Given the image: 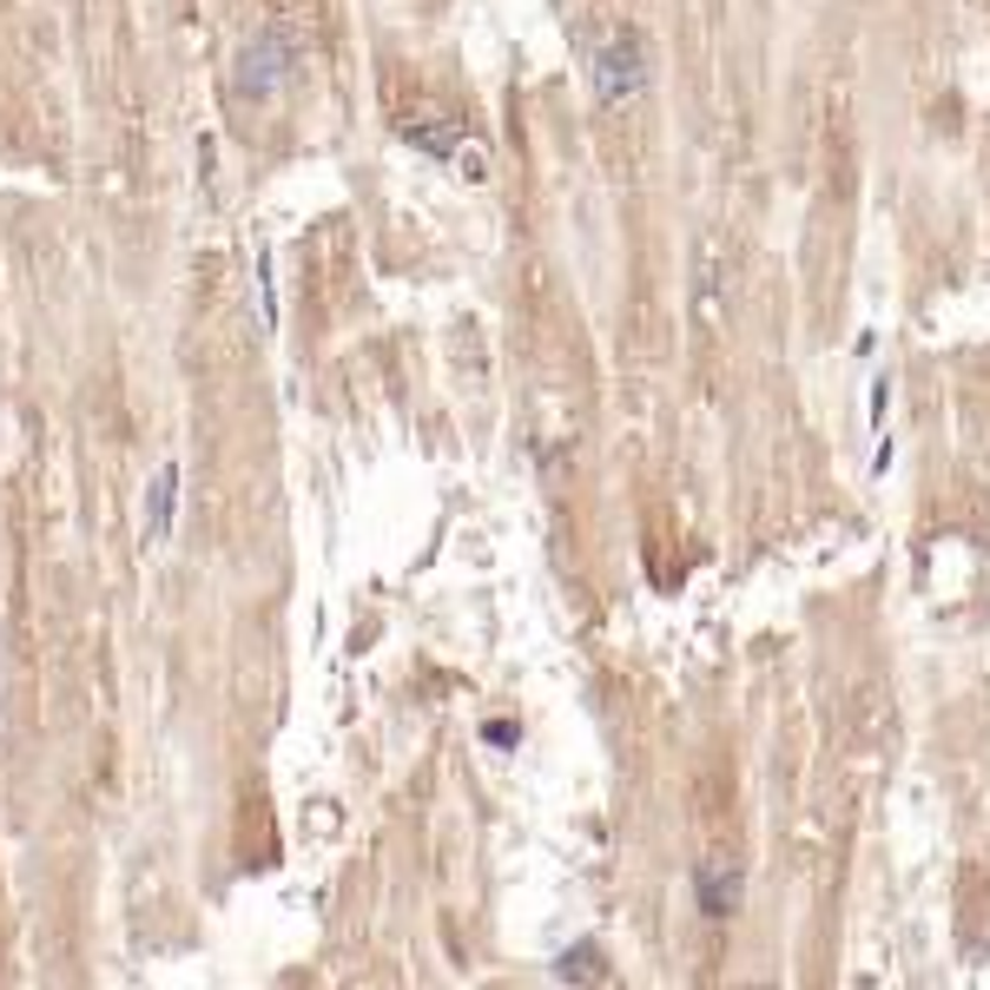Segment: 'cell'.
<instances>
[{
    "label": "cell",
    "mask_w": 990,
    "mask_h": 990,
    "mask_svg": "<svg viewBox=\"0 0 990 990\" xmlns=\"http://www.w3.org/2000/svg\"><path fill=\"white\" fill-rule=\"evenodd\" d=\"M172 515H178V463H165L145 489V542H172Z\"/></svg>",
    "instance_id": "277c9868"
},
{
    "label": "cell",
    "mask_w": 990,
    "mask_h": 990,
    "mask_svg": "<svg viewBox=\"0 0 990 990\" xmlns=\"http://www.w3.org/2000/svg\"><path fill=\"white\" fill-rule=\"evenodd\" d=\"M291 73H297V46H291V33H284V26H264V33H251V40L238 46V73H231V86H238V99H271V93H284V86H291Z\"/></svg>",
    "instance_id": "6da1fadb"
},
{
    "label": "cell",
    "mask_w": 990,
    "mask_h": 990,
    "mask_svg": "<svg viewBox=\"0 0 990 990\" xmlns=\"http://www.w3.org/2000/svg\"><path fill=\"white\" fill-rule=\"evenodd\" d=\"M482 740H489V747H515V740H522V727H515V720H489V727H482Z\"/></svg>",
    "instance_id": "52a82bcc"
},
{
    "label": "cell",
    "mask_w": 990,
    "mask_h": 990,
    "mask_svg": "<svg viewBox=\"0 0 990 990\" xmlns=\"http://www.w3.org/2000/svg\"><path fill=\"white\" fill-rule=\"evenodd\" d=\"M694 912H700L707 925H727V918L740 912V866L700 859V866H694Z\"/></svg>",
    "instance_id": "3957f363"
},
{
    "label": "cell",
    "mask_w": 990,
    "mask_h": 990,
    "mask_svg": "<svg viewBox=\"0 0 990 990\" xmlns=\"http://www.w3.org/2000/svg\"><path fill=\"white\" fill-rule=\"evenodd\" d=\"M555 978H562V984H601V978H608L601 945H575V951H562V958H555Z\"/></svg>",
    "instance_id": "5b68a950"
},
{
    "label": "cell",
    "mask_w": 990,
    "mask_h": 990,
    "mask_svg": "<svg viewBox=\"0 0 990 990\" xmlns=\"http://www.w3.org/2000/svg\"><path fill=\"white\" fill-rule=\"evenodd\" d=\"M403 139H410L416 152H429V159H456V132H449V126H416V119H410Z\"/></svg>",
    "instance_id": "8992f818"
},
{
    "label": "cell",
    "mask_w": 990,
    "mask_h": 990,
    "mask_svg": "<svg viewBox=\"0 0 990 990\" xmlns=\"http://www.w3.org/2000/svg\"><path fill=\"white\" fill-rule=\"evenodd\" d=\"M641 86H648V40L634 26H621L595 53V106H628Z\"/></svg>",
    "instance_id": "7a4b0ae2"
}]
</instances>
